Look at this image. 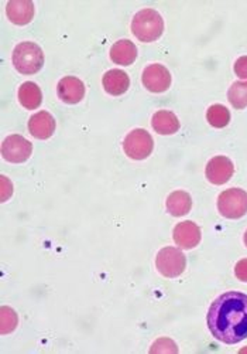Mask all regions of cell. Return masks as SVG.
<instances>
[{"label": "cell", "mask_w": 247, "mask_h": 354, "mask_svg": "<svg viewBox=\"0 0 247 354\" xmlns=\"http://www.w3.org/2000/svg\"><path fill=\"white\" fill-rule=\"evenodd\" d=\"M208 328L216 340L225 344L247 339V295L230 290L216 298L208 312Z\"/></svg>", "instance_id": "6da1fadb"}, {"label": "cell", "mask_w": 247, "mask_h": 354, "mask_svg": "<svg viewBox=\"0 0 247 354\" xmlns=\"http://www.w3.org/2000/svg\"><path fill=\"white\" fill-rule=\"evenodd\" d=\"M132 32L143 43L156 41L164 32V20L157 10L143 9L133 17Z\"/></svg>", "instance_id": "7a4b0ae2"}, {"label": "cell", "mask_w": 247, "mask_h": 354, "mask_svg": "<svg viewBox=\"0 0 247 354\" xmlns=\"http://www.w3.org/2000/svg\"><path fill=\"white\" fill-rule=\"evenodd\" d=\"M14 68L24 75H33L44 66V53L40 46L33 41L19 43L12 54Z\"/></svg>", "instance_id": "3957f363"}, {"label": "cell", "mask_w": 247, "mask_h": 354, "mask_svg": "<svg viewBox=\"0 0 247 354\" xmlns=\"http://www.w3.org/2000/svg\"><path fill=\"white\" fill-rule=\"evenodd\" d=\"M218 210L229 220H239L247 214V192L243 189H228L218 197Z\"/></svg>", "instance_id": "277c9868"}, {"label": "cell", "mask_w": 247, "mask_h": 354, "mask_svg": "<svg viewBox=\"0 0 247 354\" xmlns=\"http://www.w3.org/2000/svg\"><path fill=\"white\" fill-rule=\"evenodd\" d=\"M156 267L166 278H178L187 268V258L184 252L174 247H164L156 258Z\"/></svg>", "instance_id": "5b68a950"}, {"label": "cell", "mask_w": 247, "mask_h": 354, "mask_svg": "<svg viewBox=\"0 0 247 354\" xmlns=\"http://www.w3.org/2000/svg\"><path fill=\"white\" fill-rule=\"evenodd\" d=\"M154 142L151 135L144 129H135L123 140V151L133 160H144L152 152Z\"/></svg>", "instance_id": "8992f818"}, {"label": "cell", "mask_w": 247, "mask_h": 354, "mask_svg": "<svg viewBox=\"0 0 247 354\" xmlns=\"http://www.w3.org/2000/svg\"><path fill=\"white\" fill-rule=\"evenodd\" d=\"M33 153V145L21 135H10L2 143V156L10 163H24Z\"/></svg>", "instance_id": "52a82bcc"}, {"label": "cell", "mask_w": 247, "mask_h": 354, "mask_svg": "<svg viewBox=\"0 0 247 354\" xmlns=\"http://www.w3.org/2000/svg\"><path fill=\"white\" fill-rule=\"evenodd\" d=\"M141 81L150 93L161 94L171 85V74L163 64H150L144 68Z\"/></svg>", "instance_id": "ba28073f"}, {"label": "cell", "mask_w": 247, "mask_h": 354, "mask_svg": "<svg viewBox=\"0 0 247 354\" xmlns=\"http://www.w3.org/2000/svg\"><path fill=\"white\" fill-rule=\"evenodd\" d=\"M235 173V166L232 160L226 156H215L210 159L205 169V176L208 182L216 186L228 183Z\"/></svg>", "instance_id": "9c48e42d"}, {"label": "cell", "mask_w": 247, "mask_h": 354, "mask_svg": "<svg viewBox=\"0 0 247 354\" xmlns=\"http://www.w3.org/2000/svg\"><path fill=\"white\" fill-rule=\"evenodd\" d=\"M58 98L70 105L78 104L85 97V85L83 82L72 75L61 78L57 85Z\"/></svg>", "instance_id": "30bf717a"}, {"label": "cell", "mask_w": 247, "mask_h": 354, "mask_svg": "<svg viewBox=\"0 0 247 354\" xmlns=\"http://www.w3.org/2000/svg\"><path fill=\"white\" fill-rule=\"evenodd\" d=\"M174 243L182 250H192L201 243V228L192 221H182L175 225Z\"/></svg>", "instance_id": "8fae6325"}, {"label": "cell", "mask_w": 247, "mask_h": 354, "mask_svg": "<svg viewBox=\"0 0 247 354\" xmlns=\"http://www.w3.org/2000/svg\"><path fill=\"white\" fill-rule=\"evenodd\" d=\"M28 132L36 139H50L55 132V120L47 111H40L34 113L28 121Z\"/></svg>", "instance_id": "7c38bea8"}, {"label": "cell", "mask_w": 247, "mask_h": 354, "mask_svg": "<svg viewBox=\"0 0 247 354\" xmlns=\"http://www.w3.org/2000/svg\"><path fill=\"white\" fill-rule=\"evenodd\" d=\"M9 20L16 26H26L34 17V5L28 0H10L6 6Z\"/></svg>", "instance_id": "4fadbf2b"}, {"label": "cell", "mask_w": 247, "mask_h": 354, "mask_svg": "<svg viewBox=\"0 0 247 354\" xmlns=\"http://www.w3.org/2000/svg\"><path fill=\"white\" fill-rule=\"evenodd\" d=\"M102 84L105 91L113 97L123 95L130 86L129 75L121 70H110L106 71L102 77Z\"/></svg>", "instance_id": "5bb4252c"}, {"label": "cell", "mask_w": 247, "mask_h": 354, "mask_svg": "<svg viewBox=\"0 0 247 354\" xmlns=\"http://www.w3.org/2000/svg\"><path fill=\"white\" fill-rule=\"evenodd\" d=\"M110 58L117 66H130L137 58V47L130 40H119L110 48Z\"/></svg>", "instance_id": "9a60e30c"}, {"label": "cell", "mask_w": 247, "mask_h": 354, "mask_svg": "<svg viewBox=\"0 0 247 354\" xmlns=\"http://www.w3.org/2000/svg\"><path fill=\"white\" fill-rule=\"evenodd\" d=\"M151 127L160 135H174L179 129V121L171 111H157L151 118Z\"/></svg>", "instance_id": "2e32d148"}, {"label": "cell", "mask_w": 247, "mask_h": 354, "mask_svg": "<svg viewBox=\"0 0 247 354\" xmlns=\"http://www.w3.org/2000/svg\"><path fill=\"white\" fill-rule=\"evenodd\" d=\"M191 207H192L191 196L184 190L172 192L167 198V212L174 217L187 216L191 212Z\"/></svg>", "instance_id": "e0dca14e"}, {"label": "cell", "mask_w": 247, "mask_h": 354, "mask_svg": "<svg viewBox=\"0 0 247 354\" xmlns=\"http://www.w3.org/2000/svg\"><path fill=\"white\" fill-rule=\"evenodd\" d=\"M19 101L26 109H37L43 102V93L36 82L27 81L19 88Z\"/></svg>", "instance_id": "ac0fdd59"}, {"label": "cell", "mask_w": 247, "mask_h": 354, "mask_svg": "<svg viewBox=\"0 0 247 354\" xmlns=\"http://www.w3.org/2000/svg\"><path fill=\"white\" fill-rule=\"evenodd\" d=\"M206 121L213 128H225L230 122V112L224 105H212L206 111Z\"/></svg>", "instance_id": "d6986e66"}, {"label": "cell", "mask_w": 247, "mask_h": 354, "mask_svg": "<svg viewBox=\"0 0 247 354\" xmlns=\"http://www.w3.org/2000/svg\"><path fill=\"white\" fill-rule=\"evenodd\" d=\"M229 102L236 109H244L247 106V81L233 82L228 91Z\"/></svg>", "instance_id": "ffe728a7"}, {"label": "cell", "mask_w": 247, "mask_h": 354, "mask_svg": "<svg viewBox=\"0 0 247 354\" xmlns=\"http://www.w3.org/2000/svg\"><path fill=\"white\" fill-rule=\"evenodd\" d=\"M17 313L9 306H2V309H0V329H2V335L12 333L17 328Z\"/></svg>", "instance_id": "44dd1931"}, {"label": "cell", "mask_w": 247, "mask_h": 354, "mask_svg": "<svg viewBox=\"0 0 247 354\" xmlns=\"http://www.w3.org/2000/svg\"><path fill=\"white\" fill-rule=\"evenodd\" d=\"M150 353H178V347L174 340L168 337H160L152 343Z\"/></svg>", "instance_id": "7402d4cb"}, {"label": "cell", "mask_w": 247, "mask_h": 354, "mask_svg": "<svg viewBox=\"0 0 247 354\" xmlns=\"http://www.w3.org/2000/svg\"><path fill=\"white\" fill-rule=\"evenodd\" d=\"M235 73L239 78L247 80V55L240 57L239 60L235 63Z\"/></svg>", "instance_id": "603a6c76"}, {"label": "cell", "mask_w": 247, "mask_h": 354, "mask_svg": "<svg viewBox=\"0 0 247 354\" xmlns=\"http://www.w3.org/2000/svg\"><path fill=\"white\" fill-rule=\"evenodd\" d=\"M235 275L239 281L247 282V258L240 259L235 267Z\"/></svg>", "instance_id": "cb8c5ba5"}, {"label": "cell", "mask_w": 247, "mask_h": 354, "mask_svg": "<svg viewBox=\"0 0 247 354\" xmlns=\"http://www.w3.org/2000/svg\"><path fill=\"white\" fill-rule=\"evenodd\" d=\"M0 180H2V201H6L9 197H12L13 186L6 176L0 177Z\"/></svg>", "instance_id": "d4e9b609"}, {"label": "cell", "mask_w": 247, "mask_h": 354, "mask_svg": "<svg viewBox=\"0 0 247 354\" xmlns=\"http://www.w3.org/2000/svg\"><path fill=\"white\" fill-rule=\"evenodd\" d=\"M243 240H244V245L247 247V231L244 232V237H243Z\"/></svg>", "instance_id": "484cf974"}]
</instances>
